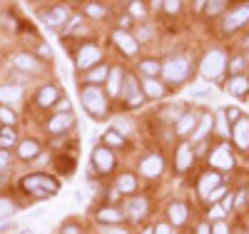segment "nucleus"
Returning <instances> with one entry per match:
<instances>
[{
    "mask_svg": "<svg viewBox=\"0 0 249 234\" xmlns=\"http://www.w3.org/2000/svg\"><path fill=\"white\" fill-rule=\"evenodd\" d=\"M20 187H23V192H28L30 197H35V199H45V197L57 195L60 182H57V180H53V177H48V175H40V172H35V175L23 177Z\"/></svg>",
    "mask_w": 249,
    "mask_h": 234,
    "instance_id": "f257e3e1",
    "label": "nucleus"
},
{
    "mask_svg": "<svg viewBox=\"0 0 249 234\" xmlns=\"http://www.w3.org/2000/svg\"><path fill=\"white\" fill-rule=\"evenodd\" d=\"M80 100H82V108L88 110V115L92 117H102L107 110V100H105V92L95 85H88V88H82L80 92Z\"/></svg>",
    "mask_w": 249,
    "mask_h": 234,
    "instance_id": "f03ea898",
    "label": "nucleus"
},
{
    "mask_svg": "<svg viewBox=\"0 0 249 234\" xmlns=\"http://www.w3.org/2000/svg\"><path fill=\"white\" fill-rule=\"evenodd\" d=\"M227 68V55L222 50H210L202 60V75L210 77V80H217Z\"/></svg>",
    "mask_w": 249,
    "mask_h": 234,
    "instance_id": "7ed1b4c3",
    "label": "nucleus"
},
{
    "mask_svg": "<svg viewBox=\"0 0 249 234\" xmlns=\"http://www.w3.org/2000/svg\"><path fill=\"white\" fill-rule=\"evenodd\" d=\"M162 72H164V77H167L170 82H182L187 75H190V60L182 57V55L170 57V60L162 65Z\"/></svg>",
    "mask_w": 249,
    "mask_h": 234,
    "instance_id": "20e7f679",
    "label": "nucleus"
},
{
    "mask_svg": "<svg viewBox=\"0 0 249 234\" xmlns=\"http://www.w3.org/2000/svg\"><path fill=\"white\" fill-rule=\"evenodd\" d=\"M92 162H95V169H97L100 175H107L110 169L115 167V157H112V152L107 150V147H95Z\"/></svg>",
    "mask_w": 249,
    "mask_h": 234,
    "instance_id": "39448f33",
    "label": "nucleus"
},
{
    "mask_svg": "<svg viewBox=\"0 0 249 234\" xmlns=\"http://www.w3.org/2000/svg\"><path fill=\"white\" fill-rule=\"evenodd\" d=\"M249 20V5H239V8H234V10H230V15L224 18V30L227 33H232V30H237L242 23H247Z\"/></svg>",
    "mask_w": 249,
    "mask_h": 234,
    "instance_id": "423d86ee",
    "label": "nucleus"
},
{
    "mask_svg": "<svg viewBox=\"0 0 249 234\" xmlns=\"http://www.w3.org/2000/svg\"><path fill=\"white\" fill-rule=\"evenodd\" d=\"M72 125H75V117H72V112H62V115H55V117L48 122V132H53V135H60V132L70 130Z\"/></svg>",
    "mask_w": 249,
    "mask_h": 234,
    "instance_id": "0eeeda50",
    "label": "nucleus"
},
{
    "mask_svg": "<svg viewBox=\"0 0 249 234\" xmlns=\"http://www.w3.org/2000/svg\"><path fill=\"white\" fill-rule=\"evenodd\" d=\"M210 162H212V167L214 169H232V164H234V160H232V155H230V147H217V150L212 152V157H210Z\"/></svg>",
    "mask_w": 249,
    "mask_h": 234,
    "instance_id": "6e6552de",
    "label": "nucleus"
},
{
    "mask_svg": "<svg viewBox=\"0 0 249 234\" xmlns=\"http://www.w3.org/2000/svg\"><path fill=\"white\" fill-rule=\"evenodd\" d=\"M40 15H43V20H45L48 25H60V23H65V20L70 18V10L65 5H55L50 10H43Z\"/></svg>",
    "mask_w": 249,
    "mask_h": 234,
    "instance_id": "1a4fd4ad",
    "label": "nucleus"
},
{
    "mask_svg": "<svg viewBox=\"0 0 249 234\" xmlns=\"http://www.w3.org/2000/svg\"><path fill=\"white\" fill-rule=\"evenodd\" d=\"M100 60V50L95 45H82L77 53V68H90Z\"/></svg>",
    "mask_w": 249,
    "mask_h": 234,
    "instance_id": "9d476101",
    "label": "nucleus"
},
{
    "mask_svg": "<svg viewBox=\"0 0 249 234\" xmlns=\"http://www.w3.org/2000/svg\"><path fill=\"white\" fill-rule=\"evenodd\" d=\"M234 142L242 150H249V120L247 117H239L234 125Z\"/></svg>",
    "mask_w": 249,
    "mask_h": 234,
    "instance_id": "9b49d317",
    "label": "nucleus"
},
{
    "mask_svg": "<svg viewBox=\"0 0 249 234\" xmlns=\"http://www.w3.org/2000/svg\"><path fill=\"white\" fill-rule=\"evenodd\" d=\"M112 40L122 48V53H124V55H135V53H137V40H135L132 35H127L124 30H117V33L112 35Z\"/></svg>",
    "mask_w": 249,
    "mask_h": 234,
    "instance_id": "f8f14e48",
    "label": "nucleus"
},
{
    "mask_svg": "<svg viewBox=\"0 0 249 234\" xmlns=\"http://www.w3.org/2000/svg\"><path fill=\"white\" fill-rule=\"evenodd\" d=\"M124 97H127V105H140V100H142V95H140V85H137V80L132 77V75H127L124 77Z\"/></svg>",
    "mask_w": 249,
    "mask_h": 234,
    "instance_id": "ddd939ff",
    "label": "nucleus"
},
{
    "mask_svg": "<svg viewBox=\"0 0 249 234\" xmlns=\"http://www.w3.org/2000/svg\"><path fill=\"white\" fill-rule=\"evenodd\" d=\"M57 97H60V88H57V85H45V88L37 90V105H43V108H50Z\"/></svg>",
    "mask_w": 249,
    "mask_h": 234,
    "instance_id": "4468645a",
    "label": "nucleus"
},
{
    "mask_svg": "<svg viewBox=\"0 0 249 234\" xmlns=\"http://www.w3.org/2000/svg\"><path fill=\"white\" fill-rule=\"evenodd\" d=\"M219 187V175L217 172H212V175H204L202 180H199V195L204 197V199H210L212 197V192Z\"/></svg>",
    "mask_w": 249,
    "mask_h": 234,
    "instance_id": "2eb2a0df",
    "label": "nucleus"
},
{
    "mask_svg": "<svg viewBox=\"0 0 249 234\" xmlns=\"http://www.w3.org/2000/svg\"><path fill=\"white\" fill-rule=\"evenodd\" d=\"M140 169H142V175H147V177H157V175L162 172V160H160V155L144 157L142 164H140Z\"/></svg>",
    "mask_w": 249,
    "mask_h": 234,
    "instance_id": "dca6fc26",
    "label": "nucleus"
},
{
    "mask_svg": "<svg viewBox=\"0 0 249 234\" xmlns=\"http://www.w3.org/2000/svg\"><path fill=\"white\" fill-rule=\"evenodd\" d=\"M18 155H20V160H35L40 155V144L35 140H23L18 144Z\"/></svg>",
    "mask_w": 249,
    "mask_h": 234,
    "instance_id": "f3484780",
    "label": "nucleus"
},
{
    "mask_svg": "<svg viewBox=\"0 0 249 234\" xmlns=\"http://www.w3.org/2000/svg\"><path fill=\"white\" fill-rule=\"evenodd\" d=\"M122 85H124V72L120 68L110 70V75H107V90H110V95H120Z\"/></svg>",
    "mask_w": 249,
    "mask_h": 234,
    "instance_id": "a211bd4d",
    "label": "nucleus"
},
{
    "mask_svg": "<svg viewBox=\"0 0 249 234\" xmlns=\"http://www.w3.org/2000/svg\"><path fill=\"white\" fill-rule=\"evenodd\" d=\"M13 65L20 68V70H25V72H30V70H37V60L33 55H28V53H18L13 57Z\"/></svg>",
    "mask_w": 249,
    "mask_h": 234,
    "instance_id": "6ab92c4d",
    "label": "nucleus"
},
{
    "mask_svg": "<svg viewBox=\"0 0 249 234\" xmlns=\"http://www.w3.org/2000/svg\"><path fill=\"white\" fill-rule=\"evenodd\" d=\"M227 90H230L232 95H247V90H249V80L247 77H242V75H234L230 82H227Z\"/></svg>",
    "mask_w": 249,
    "mask_h": 234,
    "instance_id": "aec40b11",
    "label": "nucleus"
},
{
    "mask_svg": "<svg viewBox=\"0 0 249 234\" xmlns=\"http://www.w3.org/2000/svg\"><path fill=\"white\" fill-rule=\"evenodd\" d=\"M190 164H192V150H190V144H182L177 150V169L184 172V169H190Z\"/></svg>",
    "mask_w": 249,
    "mask_h": 234,
    "instance_id": "412c9836",
    "label": "nucleus"
},
{
    "mask_svg": "<svg viewBox=\"0 0 249 234\" xmlns=\"http://www.w3.org/2000/svg\"><path fill=\"white\" fill-rule=\"evenodd\" d=\"M20 97H23V90H20L18 85H3V88H0V100L3 102H18Z\"/></svg>",
    "mask_w": 249,
    "mask_h": 234,
    "instance_id": "4be33fe9",
    "label": "nucleus"
},
{
    "mask_svg": "<svg viewBox=\"0 0 249 234\" xmlns=\"http://www.w3.org/2000/svg\"><path fill=\"white\" fill-rule=\"evenodd\" d=\"M170 222L172 224H182L184 219H187V207L182 204V202H175V204H170Z\"/></svg>",
    "mask_w": 249,
    "mask_h": 234,
    "instance_id": "5701e85b",
    "label": "nucleus"
},
{
    "mask_svg": "<svg viewBox=\"0 0 249 234\" xmlns=\"http://www.w3.org/2000/svg\"><path fill=\"white\" fill-rule=\"evenodd\" d=\"M195 122H197V117H195L192 112H184V115L179 117V122H177V132H179V135H190V132L195 130Z\"/></svg>",
    "mask_w": 249,
    "mask_h": 234,
    "instance_id": "b1692460",
    "label": "nucleus"
},
{
    "mask_svg": "<svg viewBox=\"0 0 249 234\" xmlns=\"http://www.w3.org/2000/svg\"><path fill=\"white\" fill-rule=\"evenodd\" d=\"M127 212H130L132 217H142L144 212H147V199H144V197L130 199V202H127Z\"/></svg>",
    "mask_w": 249,
    "mask_h": 234,
    "instance_id": "393cba45",
    "label": "nucleus"
},
{
    "mask_svg": "<svg viewBox=\"0 0 249 234\" xmlns=\"http://www.w3.org/2000/svg\"><path fill=\"white\" fill-rule=\"evenodd\" d=\"M18 212V204L10 197H0V219H8Z\"/></svg>",
    "mask_w": 249,
    "mask_h": 234,
    "instance_id": "a878e982",
    "label": "nucleus"
},
{
    "mask_svg": "<svg viewBox=\"0 0 249 234\" xmlns=\"http://www.w3.org/2000/svg\"><path fill=\"white\" fill-rule=\"evenodd\" d=\"M160 70H162V68H160V62H157V60H142V62H140V72H142V75H147V80H152Z\"/></svg>",
    "mask_w": 249,
    "mask_h": 234,
    "instance_id": "bb28decb",
    "label": "nucleus"
},
{
    "mask_svg": "<svg viewBox=\"0 0 249 234\" xmlns=\"http://www.w3.org/2000/svg\"><path fill=\"white\" fill-rule=\"evenodd\" d=\"M135 187H137V182H135L132 175H120V180H117V192L127 195V192H132Z\"/></svg>",
    "mask_w": 249,
    "mask_h": 234,
    "instance_id": "cd10ccee",
    "label": "nucleus"
},
{
    "mask_svg": "<svg viewBox=\"0 0 249 234\" xmlns=\"http://www.w3.org/2000/svg\"><path fill=\"white\" fill-rule=\"evenodd\" d=\"M97 219L100 222H120L122 219V215L117 209H110V207H102L100 212H97Z\"/></svg>",
    "mask_w": 249,
    "mask_h": 234,
    "instance_id": "c85d7f7f",
    "label": "nucleus"
},
{
    "mask_svg": "<svg viewBox=\"0 0 249 234\" xmlns=\"http://www.w3.org/2000/svg\"><path fill=\"white\" fill-rule=\"evenodd\" d=\"M212 130V115H202V120H199V127L195 130V140H202L207 132Z\"/></svg>",
    "mask_w": 249,
    "mask_h": 234,
    "instance_id": "c756f323",
    "label": "nucleus"
},
{
    "mask_svg": "<svg viewBox=\"0 0 249 234\" xmlns=\"http://www.w3.org/2000/svg\"><path fill=\"white\" fill-rule=\"evenodd\" d=\"M162 92H164V88L160 82H155V80L144 82V95H147V97H162Z\"/></svg>",
    "mask_w": 249,
    "mask_h": 234,
    "instance_id": "7c9ffc66",
    "label": "nucleus"
},
{
    "mask_svg": "<svg viewBox=\"0 0 249 234\" xmlns=\"http://www.w3.org/2000/svg\"><path fill=\"white\" fill-rule=\"evenodd\" d=\"M15 142V130L13 127H0V147H8Z\"/></svg>",
    "mask_w": 249,
    "mask_h": 234,
    "instance_id": "2f4dec72",
    "label": "nucleus"
},
{
    "mask_svg": "<svg viewBox=\"0 0 249 234\" xmlns=\"http://www.w3.org/2000/svg\"><path fill=\"white\" fill-rule=\"evenodd\" d=\"M0 120L5 122V127H13L15 125V112L10 108H0Z\"/></svg>",
    "mask_w": 249,
    "mask_h": 234,
    "instance_id": "473e14b6",
    "label": "nucleus"
},
{
    "mask_svg": "<svg viewBox=\"0 0 249 234\" xmlns=\"http://www.w3.org/2000/svg\"><path fill=\"white\" fill-rule=\"evenodd\" d=\"M85 13H88L90 18H102V15H105V8L97 5V3H88V5H85Z\"/></svg>",
    "mask_w": 249,
    "mask_h": 234,
    "instance_id": "72a5a7b5",
    "label": "nucleus"
},
{
    "mask_svg": "<svg viewBox=\"0 0 249 234\" xmlns=\"http://www.w3.org/2000/svg\"><path fill=\"white\" fill-rule=\"evenodd\" d=\"M115 130H117V135L122 137V135H127V132H132V125H130L127 120H115Z\"/></svg>",
    "mask_w": 249,
    "mask_h": 234,
    "instance_id": "f704fd0d",
    "label": "nucleus"
},
{
    "mask_svg": "<svg viewBox=\"0 0 249 234\" xmlns=\"http://www.w3.org/2000/svg\"><path fill=\"white\" fill-rule=\"evenodd\" d=\"M105 144H110V147H120L122 144V137L117 135V132H105Z\"/></svg>",
    "mask_w": 249,
    "mask_h": 234,
    "instance_id": "c9c22d12",
    "label": "nucleus"
},
{
    "mask_svg": "<svg viewBox=\"0 0 249 234\" xmlns=\"http://www.w3.org/2000/svg\"><path fill=\"white\" fill-rule=\"evenodd\" d=\"M57 167H60V172H62V175H70V172H72V167H75V162H72V160L68 162L65 157H62V160H57Z\"/></svg>",
    "mask_w": 249,
    "mask_h": 234,
    "instance_id": "e433bc0d",
    "label": "nucleus"
},
{
    "mask_svg": "<svg viewBox=\"0 0 249 234\" xmlns=\"http://www.w3.org/2000/svg\"><path fill=\"white\" fill-rule=\"evenodd\" d=\"M105 77H107V68H95L90 72V80L92 82H100V80H105Z\"/></svg>",
    "mask_w": 249,
    "mask_h": 234,
    "instance_id": "4c0bfd02",
    "label": "nucleus"
},
{
    "mask_svg": "<svg viewBox=\"0 0 249 234\" xmlns=\"http://www.w3.org/2000/svg\"><path fill=\"white\" fill-rule=\"evenodd\" d=\"M212 234H230V227H227L224 222H217V224L212 227Z\"/></svg>",
    "mask_w": 249,
    "mask_h": 234,
    "instance_id": "58836bf2",
    "label": "nucleus"
},
{
    "mask_svg": "<svg viewBox=\"0 0 249 234\" xmlns=\"http://www.w3.org/2000/svg\"><path fill=\"white\" fill-rule=\"evenodd\" d=\"M222 8H224V3H207V13L210 15H217Z\"/></svg>",
    "mask_w": 249,
    "mask_h": 234,
    "instance_id": "ea45409f",
    "label": "nucleus"
},
{
    "mask_svg": "<svg viewBox=\"0 0 249 234\" xmlns=\"http://www.w3.org/2000/svg\"><path fill=\"white\" fill-rule=\"evenodd\" d=\"M102 234H130V232L122 229V227H105V229H102Z\"/></svg>",
    "mask_w": 249,
    "mask_h": 234,
    "instance_id": "a19ab883",
    "label": "nucleus"
},
{
    "mask_svg": "<svg viewBox=\"0 0 249 234\" xmlns=\"http://www.w3.org/2000/svg\"><path fill=\"white\" fill-rule=\"evenodd\" d=\"M10 164V152L8 150H0V169Z\"/></svg>",
    "mask_w": 249,
    "mask_h": 234,
    "instance_id": "79ce46f5",
    "label": "nucleus"
},
{
    "mask_svg": "<svg viewBox=\"0 0 249 234\" xmlns=\"http://www.w3.org/2000/svg\"><path fill=\"white\" fill-rule=\"evenodd\" d=\"M224 117H227V120H239V110H237V108H227V110H224Z\"/></svg>",
    "mask_w": 249,
    "mask_h": 234,
    "instance_id": "37998d69",
    "label": "nucleus"
},
{
    "mask_svg": "<svg viewBox=\"0 0 249 234\" xmlns=\"http://www.w3.org/2000/svg\"><path fill=\"white\" fill-rule=\"evenodd\" d=\"M234 207V199L232 197H224V202H222V212H230Z\"/></svg>",
    "mask_w": 249,
    "mask_h": 234,
    "instance_id": "c03bdc74",
    "label": "nucleus"
},
{
    "mask_svg": "<svg viewBox=\"0 0 249 234\" xmlns=\"http://www.w3.org/2000/svg\"><path fill=\"white\" fill-rule=\"evenodd\" d=\"M150 28H140V33H137V40H150Z\"/></svg>",
    "mask_w": 249,
    "mask_h": 234,
    "instance_id": "a18cd8bd",
    "label": "nucleus"
},
{
    "mask_svg": "<svg viewBox=\"0 0 249 234\" xmlns=\"http://www.w3.org/2000/svg\"><path fill=\"white\" fill-rule=\"evenodd\" d=\"M18 229V224L15 222H10V224H0V234H5V232H15Z\"/></svg>",
    "mask_w": 249,
    "mask_h": 234,
    "instance_id": "49530a36",
    "label": "nucleus"
},
{
    "mask_svg": "<svg viewBox=\"0 0 249 234\" xmlns=\"http://www.w3.org/2000/svg\"><path fill=\"white\" fill-rule=\"evenodd\" d=\"M155 234H175V232L170 229V224H160V227L155 229Z\"/></svg>",
    "mask_w": 249,
    "mask_h": 234,
    "instance_id": "de8ad7c7",
    "label": "nucleus"
},
{
    "mask_svg": "<svg viewBox=\"0 0 249 234\" xmlns=\"http://www.w3.org/2000/svg\"><path fill=\"white\" fill-rule=\"evenodd\" d=\"M62 234H80V227L77 224H68L65 229H62Z\"/></svg>",
    "mask_w": 249,
    "mask_h": 234,
    "instance_id": "09e8293b",
    "label": "nucleus"
},
{
    "mask_svg": "<svg viewBox=\"0 0 249 234\" xmlns=\"http://www.w3.org/2000/svg\"><path fill=\"white\" fill-rule=\"evenodd\" d=\"M130 10H132V15H144V10H142V3H132V5H130Z\"/></svg>",
    "mask_w": 249,
    "mask_h": 234,
    "instance_id": "8fccbe9b",
    "label": "nucleus"
},
{
    "mask_svg": "<svg viewBox=\"0 0 249 234\" xmlns=\"http://www.w3.org/2000/svg\"><path fill=\"white\" fill-rule=\"evenodd\" d=\"M37 50H40V55H43V57H53V50H50L48 45H40Z\"/></svg>",
    "mask_w": 249,
    "mask_h": 234,
    "instance_id": "3c124183",
    "label": "nucleus"
},
{
    "mask_svg": "<svg viewBox=\"0 0 249 234\" xmlns=\"http://www.w3.org/2000/svg\"><path fill=\"white\" fill-rule=\"evenodd\" d=\"M177 8H179V3H164V10L167 13H177Z\"/></svg>",
    "mask_w": 249,
    "mask_h": 234,
    "instance_id": "603ef678",
    "label": "nucleus"
},
{
    "mask_svg": "<svg viewBox=\"0 0 249 234\" xmlns=\"http://www.w3.org/2000/svg\"><path fill=\"white\" fill-rule=\"evenodd\" d=\"M219 132H227V117L219 115Z\"/></svg>",
    "mask_w": 249,
    "mask_h": 234,
    "instance_id": "864d4df0",
    "label": "nucleus"
},
{
    "mask_svg": "<svg viewBox=\"0 0 249 234\" xmlns=\"http://www.w3.org/2000/svg\"><path fill=\"white\" fill-rule=\"evenodd\" d=\"M242 62H244L242 57H234V60H232V68H234V70H239V68H242Z\"/></svg>",
    "mask_w": 249,
    "mask_h": 234,
    "instance_id": "5fc2aeb1",
    "label": "nucleus"
},
{
    "mask_svg": "<svg viewBox=\"0 0 249 234\" xmlns=\"http://www.w3.org/2000/svg\"><path fill=\"white\" fill-rule=\"evenodd\" d=\"M222 192H224V189H222V187H217L214 192H212V197H210V199H219V197H222Z\"/></svg>",
    "mask_w": 249,
    "mask_h": 234,
    "instance_id": "6e6d98bb",
    "label": "nucleus"
},
{
    "mask_svg": "<svg viewBox=\"0 0 249 234\" xmlns=\"http://www.w3.org/2000/svg\"><path fill=\"white\" fill-rule=\"evenodd\" d=\"M197 234H210V227H207V224H202V227H199V232H197Z\"/></svg>",
    "mask_w": 249,
    "mask_h": 234,
    "instance_id": "4d7b16f0",
    "label": "nucleus"
},
{
    "mask_svg": "<svg viewBox=\"0 0 249 234\" xmlns=\"http://www.w3.org/2000/svg\"><path fill=\"white\" fill-rule=\"evenodd\" d=\"M144 234H155V232H150V229H147V232H144Z\"/></svg>",
    "mask_w": 249,
    "mask_h": 234,
    "instance_id": "13d9d810",
    "label": "nucleus"
}]
</instances>
